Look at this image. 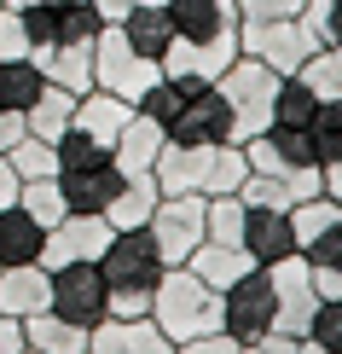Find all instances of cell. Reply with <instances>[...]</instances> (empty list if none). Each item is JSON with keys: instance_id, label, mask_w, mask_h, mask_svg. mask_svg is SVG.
<instances>
[{"instance_id": "cell-25", "label": "cell", "mask_w": 342, "mask_h": 354, "mask_svg": "<svg viewBox=\"0 0 342 354\" xmlns=\"http://www.w3.org/2000/svg\"><path fill=\"white\" fill-rule=\"evenodd\" d=\"M157 180H151V169L145 174H122V186H116V198L105 203V221L111 227H145L151 221V209H157Z\"/></svg>"}, {"instance_id": "cell-43", "label": "cell", "mask_w": 342, "mask_h": 354, "mask_svg": "<svg viewBox=\"0 0 342 354\" xmlns=\"http://www.w3.org/2000/svg\"><path fill=\"white\" fill-rule=\"evenodd\" d=\"M6 203H18V174H12V163L0 157V209H6Z\"/></svg>"}, {"instance_id": "cell-14", "label": "cell", "mask_w": 342, "mask_h": 354, "mask_svg": "<svg viewBox=\"0 0 342 354\" xmlns=\"http://www.w3.org/2000/svg\"><path fill=\"white\" fill-rule=\"evenodd\" d=\"M116 186H122V169H116V157L58 169V192H64V203H70L76 215H105V203L116 198Z\"/></svg>"}, {"instance_id": "cell-32", "label": "cell", "mask_w": 342, "mask_h": 354, "mask_svg": "<svg viewBox=\"0 0 342 354\" xmlns=\"http://www.w3.org/2000/svg\"><path fill=\"white\" fill-rule=\"evenodd\" d=\"M296 76L319 93V105H325V99H342V47H319L302 70H296Z\"/></svg>"}, {"instance_id": "cell-12", "label": "cell", "mask_w": 342, "mask_h": 354, "mask_svg": "<svg viewBox=\"0 0 342 354\" xmlns=\"http://www.w3.org/2000/svg\"><path fill=\"white\" fill-rule=\"evenodd\" d=\"M169 140H180V145H227V140H238V134H232V105H227V93H220L215 82L186 87L180 111H174V122H169Z\"/></svg>"}, {"instance_id": "cell-45", "label": "cell", "mask_w": 342, "mask_h": 354, "mask_svg": "<svg viewBox=\"0 0 342 354\" xmlns=\"http://www.w3.org/2000/svg\"><path fill=\"white\" fill-rule=\"evenodd\" d=\"M0 6H12V12H29V6H58V0H0Z\"/></svg>"}, {"instance_id": "cell-9", "label": "cell", "mask_w": 342, "mask_h": 354, "mask_svg": "<svg viewBox=\"0 0 342 354\" xmlns=\"http://www.w3.org/2000/svg\"><path fill=\"white\" fill-rule=\"evenodd\" d=\"M267 285H273V331L307 337V326H314V308H319V290H314L307 261H302V256L267 261Z\"/></svg>"}, {"instance_id": "cell-29", "label": "cell", "mask_w": 342, "mask_h": 354, "mask_svg": "<svg viewBox=\"0 0 342 354\" xmlns=\"http://www.w3.org/2000/svg\"><path fill=\"white\" fill-rule=\"evenodd\" d=\"M307 145H314V163L331 169L342 163V99H325L314 111V122H307Z\"/></svg>"}, {"instance_id": "cell-36", "label": "cell", "mask_w": 342, "mask_h": 354, "mask_svg": "<svg viewBox=\"0 0 342 354\" xmlns=\"http://www.w3.org/2000/svg\"><path fill=\"white\" fill-rule=\"evenodd\" d=\"M0 58H29V29L12 6H0Z\"/></svg>"}, {"instance_id": "cell-23", "label": "cell", "mask_w": 342, "mask_h": 354, "mask_svg": "<svg viewBox=\"0 0 342 354\" xmlns=\"http://www.w3.org/2000/svg\"><path fill=\"white\" fill-rule=\"evenodd\" d=\"M23 343L35 354H87V326L53 314V308H41V314L23 319Z\"/></svg>"}, {"instance_id": "cell-34", "label": "cell", "mask_w": 342, "mask_h": 354, "mask_svg": "<svg viewBox=\"0 0 342 354\" xmlns=\"http://www.w3.org/2000/svg\"><path fill=\"white\" fill-rule=\"evenodd\" d=\"M203 227H209L215 244H238V232H244V198H238V192H227V198H209Z\"/></svg>"}, {"instance_id": "cell-31", "label": "cell", "mask_w": 342, "mask_h": 354, "mask_svg": "<svg viewBox=\"0 0 342 354\" xmlns=\"http://www.w3.org/2000/svg\"><path fill=\"white\" fill-rule=\"evenodd\" d=\"M116 343H122V354H174V337H162V326L151 314L116 319Z\"/></svg>"}, {"instance_id": "cell-27", "label": "cell", "mask_w": 342, "mask_h": 354, "mask_svg": "<svg viewBox=\"0 0 342 354\" xmlns=\"http://www.w3.org/2000/svg\"><path fill=\"white\" fill-rule=\"evenodd\" d=\"M41 87H47V76H41L35 58H0V111H29L41 99Z\"/></svg>"}, {"instance_id": "cell-47", "label": "cell", "mask_w": 342, "mask_h": 354, "mask_svg": "<svg viewBox=\"0 0 342 354\" xmlns=\"http://www.w3.org/2000/svg\"><path fill=\"white\" fill-rule=\"evenodd\" d=\"M151 6H169V0H151Z\"/></svg>"}, {"instance_id": "cell-39", "label": "cell", "mask_w": 342, "mask_h": 354, "mask_svg": "<svg viewBox=\"0 0 342 354\" xmlns=\"http://www.w3.org/2000/svg\"><path fill=\"white\" fill-rule=\"evenodd\" d=\"M302 348V337H285V331H267V337H256V343H244L238 354H296Z\"/></svg>"}, {"instance_id": "cell-11", "label": "cell", "mask_w": 342, "mask_h": 354, "mask_svg": "<svg viewBox=\"0 0 342 354\" xmlns=\"http://www.w3.org/2000/svg\"><path fill=\"white\" fill-rule=\"evenodd\" d=\"M47 308L64 314V319H76V326H87V331H93L99 319H111V290H105L99 261H64V268H53Z\"/></svg>"}, {"instance_id": "cell-20", "label": "cell", "mask_w": 342, "mask_h": 354, "mask_svg": "<svg viewBox=\"0 0 342 354\" xmlns=\"http://www.w3.org/2000/svg\"><path fill=\"white\" fill-rule=\"evenodd\" d=\"M162 122H151V116H140L133 111L128 122H122V134H116V145H111V157H116V169L122 174H145L157 163V151H162Z\"/></svg>"}, {"instance_id": "cell-5", "label": "cell", "mask_w": 342, "mask_h": 354, "mask_svg": "<svg viewBox=\"0 0 342 354\" xmlns=\"http://www.w3.org/2000/svg\"><path fill=\"white\" fill-rule=\"evenodd\" d=\"M215 87L227 93V105H232V134H238V145H244L249 134H267V128H273V93H278V76L261 64V58L238 53L232 64L215 76Z\"/></svg>"}, {"instance_id": "cell-33", "label": "cell", "mask_w": 342, "mask_h": 354, "mask_svg": "<svg viewBox=\"0 0 342 354\" xmlns=\"http://www.w3.org/2000/svg\"><path fill=\"white\" fill-rule=\"evenodd\" d=\"M6 163H12V174H18V180H41V174H58V151H53L47 140L23 134V140L6 151Z\"/></svg>"}, {"instance_id": "cell-30", "label": "cell", "mask_w": 342, "mask_h": 354, "mask_svg": "<svg viewBox=\"0 0 342 354\" xmlns=\"http://www.w3.org/2000/svg\"><path fill=\"white\" fill-rule=\"evenodd\" d=\"M18 203L41 221V227H58V221L70 215L64 192H58V174H41V180H18Z\"/></svg>"}, {"instance_id": "cell-13", "label": "cell", "mask_w": 342, "mask_h": 354, "mask_svg": "<svg viewBox=\"0 0 342 354\" xmlns=\"http://www.w3.org/2000/svg\"><path fill=\"white\" fill-rule=\"evenodd\" d=\"M111 221L105 215H76L70 209L58 227H47V244H41V268H64V261H99L105 256V244H111Z\"/></svg>"}, {"instance_id": "cell-38", "label": "cell", "mask_w": 342, "mask_h": 354, "mask_svg": "<svg viewBox=\"0 0 342 354\" xmlns=\"http://www.w3.org/2000/svg\"><path fill=\"white\" fill-rule=\"evenodd\" d=\"M174 354H238V343L227 331H209V337H191V343H174Z\"/></svg>"}, {"instance_id": "cell-26", "label": "cell", "mask_w": 342, "mask_h": 354, "mask_svg": "<svg viewBox=\"0 0 342 354\" xmlns=\"http://www.w3.org/2000/svg\"><path fill=\"white\" fill-rule=\"evenodd\" d=\"M70 111H76V93H70V87H58V82H47V87H41V99L23 111V128H29L35 140L53 145V140L70 128Z\"/></svg>"}, {"instance_id": "cell-1", "label": "cell", "mask_w": 342, "mask_h": 354, "mask_svg": "<svg viewBox=\"0 0 342 354\" xmlns=\"http://www.w3.org/2000/svg\"><path fill=\"white\" fill-rule=\"evenodd\" d=\"M169 53L157 58V70L180 87H203L238 58V0H169Z\"/></svg>"}, {"instance_id": "cell-15", "label": "cell", "mask_w": 342, "mask_h": 354, "mask_svg": "<svg viewBox=\"0 0 342 354\" xmlns=\"http://www.w3.org/2000/svg\"><path fill=\"white\" fill-rule=\"evenodd\" d=\"M238 244L256 256V268L278 256H296V227H290V209H256V203H244V232H238Z\"/></svg>"}, {"instance_id": "cell-6", "label": "cell", "mask_w": 342, "mask_h": 354, "mask_svg": "<svg viewBox=\"0 0 342 354\" xmlns=\"http://www.w3.org/2000/svg\"><path fill=\"white\" fill-rule=\"evenodd\" d=\"M238 53L261 58L273 76H296L319 53V41L302 29V18H244L238 24Z\"/></svg>"}, {"instance_id": "cell-16", "label": "cell", "mask_w": 342, "mask_h": 354, "mask_svg": "<svg viewBox=\"0 0 342 354\" xmlns=\"http://www.w3.org/2000/svg\"><path fill=\"white\" fill-rule=\"evenodd\" d=\"M128 116H133V105H128V99L105 93V87H87V93L76 99V111H70V128H76L82 140H93V145H105V151H111Z\"/></svg>"}, {"instance_id": "cell-37", "label": "cell", "mask_w": 342, "mask_h": 354, "mask_svg": "<svg viewBox=\"0 0 342 354\" xmlns=\"http://www.w3.org/2000/svg\"><path fill=\"white\" fill-rule=\"evenodd\" d=\"M302 0H238V18H296Z\"/></svg>"}, {"instance_id": "cell-2", "label": "cell", "mask_w": 342, "mask_h": 354, "mask_svg": "<svg viewBox=\"0 0 342 354\" xmlns=\"http://www.w3.org/2000/svg\"><path fill=\"white\" fill-rule=\"evenodd\" d=\"M151 180L157 192H198V198H227L249 180V157L244 145L227 140V145H180V140H162L157 163H151Z\"/></svg>"}, {"instance_id": "cell-7", "label": "cell", "mask_w": 342, "mask_h": 354, "mask_svg": "<svg viewBox=\"0 0 342 354\" xmlns=\"http://www.w3.org/2000/svg\"><path fill=\"white\" fill-rule=\"evenodd\" d=\"M157 76H162L157 58L133 53L128 35H122L116 24L99 29V41H93V87H105V93H116V99H128V105H133V99H140Z\"/></svg>"}, {"instance_id": "cell-41", "label": "cell", "mask_w": 342, "mask_h": 354, "mask_svg": "<svg viewBox=\"0 0 342 354\" xmlns=\"http://www.w3.org/2000/svg\"><path fill=\"white\" fill-rule=\"evenodd\" d=\"M23 134H29V128H23V116H18V111H0V157H6Z\"/></svg>"}, {"instance_id": "cell-22", "label": "cell", "mask_w": 342, "mask_h": 354, "mask_svg": "<svg viewBox=\"0 0 342 354\" xmlns=\"http://www.w3.org/2000/svg\"><path fill=\"white\" fill-rule=\"evenodd\" d=\"M35 64H41V76H47V82L70 87V93L82 99L87 87H93V41H58V47H47Z\"/></svg>"}, {"instance_id": "cell-44", "label": "cell", "mask_w": 342, "mask_h": 354, "mask_svg": "<svg viewBox=\"0 0 342 354\" xmlns=\"http://www.w3.org/2000/svg\"><path fill=\"white\" fill-rule=\"evenodd\" d=\"M325 198H336V203H342V163L325 169Z\"/></svg>"}, {"instance_id": "cell-24", "label": "cell", "mask_w": 342, "mask_h": 354, "mask_svg": "<svg viewBox=\"0 0 342 354\" xmlns=\"http://www.w3.org/2000/svg\"><path fill=\"white\" fill-rule=\"evenodd\" d=\"M128 35V47L133 53H145V58H162L169 53V35H174V18H169V6H151V0H133V12L122 24H116Z\"/></svg>"}, {"instance_id": "cell-19", "label": "cell", "mask_w": 342, "mask_h": 354, "mask_svg": "<svg viewBox=\"0 0 342 354\" xmlns=\"http://www.w3.org/2000/svg\"><path fill=\"white\" fill-rule=\"evenodd\" d=\"M180 268H191L203 279V285H215V290H227L232 279H244L249 268H256V256H249L244 244H215V239H203L198 250H191V256L180 261Z\"/></svg>"}, {"instance_id": "cell-40", "label": "cell", "mask_w": 342, "mask_h": 354, "mask_svg": "<svg viewBox=\"0 0 342 354\" xmlns=\"http://www.w3.org/2000/svg\"><path fill=\"white\" fill-rule=\"evenodd\" d=\"M23 319H12V314H0V354H23Z\"/></svg>"}, {"instance_id": "cell-46", "label": "cell", "mask_w": 342, "mask_h": 354, "mask_svg": "<svg viewBox=\"0 0 342 354\" xmlns=\"http://www.w3.org/2000/svg\"><path fill=\"white\" fill-rule=\"evenodd\" d=\"M296 354H325V348H319V343H307V337H302V348H296Z\"/></svg>"}, {"instance_id": "cell-10", "label": "cell", "mask_w": 342, "mask_h": 354, "mask_svg": "<svg viewBox=\"0 0 342 354\" xmlns=\"http://www.w3.org/2000/svg\"><path fill=\"white\" fill-rule=\"evenodd\" d=\"M220 331H227L238 348L273 331V285H267V268H249L244 279H232V285L220 290Z\"/></svg>"}, {"instance_id": "cell-3", "label": "cell", "mask_w": 342, "mask_h": 354, "mask_svg": "<svg viewBox=\"0 0 342 354\" xmlns=\"http://www.w3.org/2000/svg\"><path fill=\"white\" fill-rule=\"evenodd\" d=\"M162 250L145 227H116L105 256H99V273H105V290H111V319H140L151 314V297H157V279H162Z\"/></svg>"}, {"instance_id": "cell-17", "label": "cell", "mask_w": 342, "mask_h": 354, "mask_svg": "<svg viewBox=\"0 0 342 354\" xmlns=\"http://www.w3.org/2000/svg\"><path fill=\"white\" fill-rule=\"evenodd\" d=\"M53 297V273L41 268V261H18V268H0V314L12 319H29L41 314Z\"/></svg>"}, {"instance_id": "cell-18", "label": "cell", "mask_w": 342, "mask_h": 354, "mask_svg": "<svg viewBox=\"0 0 342 354\" xmlns=\"http://www.w3.org/2000/svg\"><path fill=\"white\" fill-rule=\"evenodd\" d=\"M296 256L307 261V273H314V290H319V302H331L342 297V215L331 221V227H319L314 239H307Z\"/></svg>"}, {"instance_id": "cell-4", "label": "cell", "mask_w": 342, "mask_h": 354, "mask_svg": "<svg viewBox=\"0 0 342 354\" xmlns=\"http://www.w3.org/2000/svg\"><path fill=\"white\" fill-rule=\"evenodd\" d=\"M151 319L162 326V337L191 343V337L220 331V290L203 285L191 268H162L157 297H151Z\"/></svg>"}, {"instance_id": "cell-21", "label": "cell", "mask_w": 342, "mask_h": 354, "mask_svg": "<svg viewBox=\"0 0 342 354\" xmlns=\"http://www.w3.org/2000/svg\"><path fill=\"white\" fill-rule=\"evenodd\" d=\"M41 244H47V227H41L23 203H6V209H0V268L41 261Z\"/></svg>"}, {"instance_id": "cell-28", "label": "cell", "mask_w": 342, "mask_h": 354, "mask_svg": "<svg viewBox=\"0 0 342 354\" xmlns=\"http://www.w3.org/2000/svg\"><path fill=\"white\" fill-rule=\"evenodd\" d=\"M319 111V93L307 87L302 76H278V93H273V128H307Z\"/></svg>"}, {"instance_id": "cell-42", "label": "cell", "mask_w": 342, "mask_h": 354, "mask_svg": "<svg viewBox=\"0 0 342 354\" xmlns=\"http://www.w3.org/2000/svg\"><path fill=\"white\" fill-rule=\"evenodd\" d=\"M93 12H99V24H122L133 12V0H93Z\"/></svg>"}, {"instance_id": "cell-8", "label": "cell", "mask_w": 342, "mask_h": 354, "mask_svg": "<svg viewBox=\"0 0 342 354\" xmlns=\"http://www.w3.org/2000/svg\"><path fill=\"white\" fill-rule=\"evenodd\" d=\"M203 209H209V198H198V192H169V198H157L151 221H145V232L157 239L162 261L169 268H180V261L209 239V227H203Z\"/></svg>"}, {"instance_id": "cell-35", "label": "cell", "mask_w": 342, "mask_h": 354, "mask_svg": "<svg viewBox=\"0 0 342 354\" xmlns=\"http://www.w3.org/2000/svg\"><path fill=\"white\" fill-rule=\"evenodd\" d=\"M307 343H319L325 354H342V297L314 308V326H307Z\"/></svg>"}]
</instances>
